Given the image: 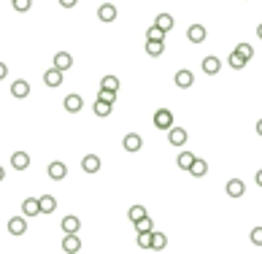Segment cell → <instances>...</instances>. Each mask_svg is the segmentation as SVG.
<instances>
[{
	"instance_id": "cell-37",
	"label": "cell",
	"mask_w": 262,
	"mask_h": 254,
	"mask_svg": "<svg viewBox=\"0 0 262 254\" xmlns=\"http://www.w3.org/2000/svg\"><path fill=\"white\" fill-rule=\"evenodd\" d=\"M76 3H78V0H60V6H62V8H76Z\"/></svg>"
},
{
	"instance_id": "cell-3",
	"label": "cell",
	"mask_w": 262,
	"mask_h": 254,
	"mask_svg": "<svg viewBox=\"0 0 262 254\" xmlns=\"http://www.w3.org/2000/svg\"><path fill=\"white\" fill-rule=\"evenodd\" d=\"M22 214H24L28 219L38 216V214H44V211H41V200H38V198H24V203H22Z\"/></svg>"
},
{
	"instance_id": "cell-26",
	"label": "cell",
	"mask_w": 262,
	"mask_h": 254,
	"mask_svg": "<svg viewBox=\"0 0 262 254\" xmlns=\"http://www.w3.org/2000/svg\"><path fill=\"white\" fill-rule=\"evenodd\" d=\"M146 41H165V30L157 28V24H152V28L146 30Z\"/></svg>"
},
{
	"instance_id": "cell-7",
	"label": "cell",
	"mask_w": 262,
	"mask_h": 254,
	"mask_svg": "<svg viewBox=\"0 0 262 254\" xmlns=\"http://www.w3.org/2000/svg\"><path fill=\"white\" fill-rule=\"evenodd\" d=\"M173 82H176V86H178V90H190V86L194 84V73L184 68V70H178L176 76H173Z\"/></svg>"
},
{
	"instance_id": "cell-28",
	"label": "cell",
	"mask_w": 262,
	"mask_h": 254,
	"mask_svg": "<svg viewBox=\"0 0 262 254\" xmlns=\"http://www.w3.org/2000/svg\"><path fill=\"white\" fill-rule=\"evenodd\" d=\"M38 200H41V211L44 214H52V211L57 208V200L52 198V195H44V198H38Z\"/></svg>"
},
{
	"instance_id": "cell-9",
	"label": "cell",
	"mask_w": 262,
	"mask_h": 254,
	"mask_svg": "<svg viewBox=\"0 0 262 254\" xmlns=\"http://www.w3.org/2000/svg\"><path fill=\"white\" fill-rule=\"evenodd\" d=\"M168 144L170 146H184L186 144V130L184 127H170V130H168Z\"/></svg>"
},
{
	"instance_id": "cell-30",
	"label": "cell",
	"mask_w": 262,
	"mask_h": 254,
	"mask_svg": "<svg viewBox=\"0 0 262 254\" xmlns=\"http://www.w3.org/2000/svg\"><path fill=\"white\" fill-rule=\"evenodd\" d=\"M132 224H136V230H138V232H152V230H154V227H152V219H149V216H140L138 222H132Z\"/></svg>"
},
{
	"instance_id": "cell-24",
	"label": "cell",
	"mask_w": 262,
	"mask_h": 254,
	"mask_svg": "<svg viewBox=\"0 0 262 254\" xmlns=\"http://www.w3.org/2000/svg\"><path fill=\"white\" fill-rule=\"evenodd\" d=\"M162 52H165V44H162V41H146V54L160 57Z\"/></svg>"
},
{
	"instance_id": "cell-10",
	"label": "cell",
	"mask_w": 262,
	"mask_h": 254,
	"mask_svg": "<svg viewBox=\"0 0 262 254\" xmlns=\"http://www.w3.org/2000/svg\"><path fill=\"white\" fill-rule=\"evenodd\" d=\"M78 249H82V240L76 238V232H65V238H62V252L76 254Z\"/></svg>"
},
{
	"instance_id": "cell-22",
	"label": "cell",
	"mask_w": 262,
	"mask_h": 254,
	"mask_svg": "<svg viewBox=\"0 0 262 254\" xmlns=\"http://www.w3.org/2000/svg\"><path fill=\"white\" fill-rule=\"evenodd\" d=\"M168 246V236L165 232H152V249L154 252H162Z\"/></svg>"
},
{
	"instance_id": "cell-31",
	"label": "cell",
	"mask_w": 262,
	"mask_h": 254,
	"mask_svg": "<svg viewBox=\"0 0 262 254\" xmlns=\"http://www.w3.org/2000/svg\"><path fill=\"white\" fill-rule=\"evenodd\" d=\"M140 216H146V208H144V206H132V208L127 211V219H130V222H138Z\"/></svg>"
},
{
	"instance_id": "cell-14",
	"label": "cell",
	"mask_w": 262,
	"mask_h": 254,
	"mask_svg": "<svg viewBox=\"0 0 262 254\" xmlns=\"http://www.w3.org/2000/svg\"><path fill=\"white\" fill-rule=\"evenodd\" d=\"M11 95H14L16 100H24V98L30 95V84L24 82V78H19V82L11 84Z\"/></svg>"
},
{
	"instance_id": "cell-16",
	"label": "cell",
	"mask_w": 262,
	"mask_h": 254,
	"mask_svg": "<svg viewBox=\"0 0 262 254\" xmlns=\"http://www.w3.org/2000/svg\"><path fill=\"white\" fill-rule=\"evenodd\" d=\"M11 165H14L16 170H28V168H30V154H28V152H14V157H11Z\"/></svg>"
},
{
	"instance_id": "cell-6",
	"label": "cell",
	"mask_w": 262,
	"mask_h": 254,
	"mask_svg": "<svg viewBox=\"0 0 262 254\" xmlns=\"http://www.w3.org/2000/svg\"><path fill=\"white\" fill-rule=\"evenodd\" d=\"M46 173H49V178H54V182H62V178L68 176V168H65V162H60V160H54V162H49V168H46Z\"/></svg>"
},
{
	"instance_id": "cell-35",
	"label": "cell",
	"mask_w": 262,
	"mask_h": 254,
	"mask_svg": "<svg viewBox=\"0 0 262 254\" xmlns=\"http://www.w3.org/2000/svg\"><path fill=\"white\" fill-rule=\"evenodd\" d=\"M98 98L100 100H108V103H116V92H111V90H100Z\"/></svg>"
},
{
	"instance_id": "cell-2",
	"label": "cell",
	"mask_w": 262,
	"mask_h": 254,
	"mask_svg": "<svg viewBox=\"0 0 262 254\" xmlns=\"http://www.w3.org/2000/svg\"><path fill=\"white\" fill-rule=\"evenodd\" d=\"M62 73H65V70H60V68H54V65H52V68L44 73V84L52 86V90H57V86L62 84Z\"/></svg>"
},
{
	"instance_id": "cell-23",
	"label": "cell",
	"mask_w": 262,
	"mask_h": 254,
	"mask_svg": "<svg viewBox=\"0 0 262 254\" xmlns=\"http://www.w3.org/2000/svg\"><path fill=\"white\" fill-rule=\"evenodd\" d=\"M60 224H62V230H65V232H78V227H82L78 216H65Z\"/></svg>"
},
{
	"instance_id": "cell-5",
	"label": "cell",
	"mask_w": 262,
	"mask_h": 254,
	"mask_svg": "<svg viewBox=\"0 0 262 254\" xmlns=\"http://www.w3.org/2000/svg\"><path fill=\"white\" fill-rule=\"evenodd\" d=\"M8 232L11 236H24L28 232V216H14V219H8Z\"/></svg>"
},
{
	"instance_id": "cell-20",
	"label": "cell",
	"mask_w": 262,
	"mask_h": 254,
	"mask_svg": "<svg viewBox=\"0 0 262 254\" xmlns=\"http://www.w3.org/2000/svg\"><path fill=\"white\" fill-rule=\"evenodd\" d=\"M190 173H192L194 178H203L206 173H208V162H206V160H200V157H198V160H194V162H192Z\"/></svg>"
},
{
	"instance_id": "cell-25",
	"label": "cell",
	"mask_w": 262,
	"mask_h": 254,
	"mask_svg": "<svg viewBox=\"0 0 262 254\" xmlns=\"http://www.w3.org/2000/svg\"><path fill=\"white\" fill-rule=\"evenodd\" d=\"M100 90L119 92V78H116V76H103V78H100Z\"/></svg>"
},
{
	"instance_id": "cell-29",
	"label": "cell",
	"mask_w": 262,
	"mask_h": 254,
	"mask_svg": "<svg viewBox=\"0 0 262 254\" xmlns=\"http://www.w3.org/2000/svg\"><path fill=\"white\" fill-rule=\"evenodd\" d=\"M154 24H157V28H162V30L168 32V30L173 28V16H170V14H160L157 19H154Z\"/></svg>"
},
{
	"instance_id": "cell-15",
	"label": "cell",
	"mask_w": 262,
	"mask_h": 254,
	"mask_svg": "<svg viewBox=\"0 0 262 254\" xmlns=\"http://www.w3.org/2000/svg\"><path fill=\"white\" fill-rule=\"evenodd\" d=\"M206 36H208V32H206L203 24H192V28L186 30V38H190L192 44H203V41H206Z\"/></svg>"
},
{
	"instance_id": "cell-36",
	"label": "cell",
	"mask_w": 262,
	"mask_h": 254,
	"mask_svg": "<svg viewBox=\"0 0 262 254\" xmlns=\"http://www.w3.org/2000/svg\"><path fill=\"white\" fill-rule=\"evenodd\" d=\"M248 238H252V244H254V246H262V227H254Z\"/></svg>"
},
{
	"instance_id": "cell-27",
	"label": "cell",
	"mask_w": 262,
	"mask_h": 254,
	"mask_svg": "<svg viewBox=\"0 0 262 254\" xmlns=\"http://www.w3.org/2000/svg\"><path fill=\"white\" fill-rule=\"evenodd\" d=\"M227 62H230V68H235V70H244V65L248 62V60H246L244 54H238V52H232V54H230V60H227Z\"/></svg>"
},
{
	"instance_id": "cell-11",
	"label": "cell",
	"mask_w": 262,
	"mask_h": 254,
	"mask_svg": "<svg viewBox=\"0 0 262 254\" xmlns=\"http://www.w3.org/2000/svg\"><path fill=\"white\" fill-rule=\"evenodd\" d=\"M116 14H119V11H116V6H114V3H103V6L98 8L100 22H114V19H116Z\"/></svg>"
},
{
	"instance_id": "cell-39",
	"label": "cell",
	"mask_w": 262,
	"mask_h": 254,
	"mask_svg": "<svg viewBox=\"0 0 262 254\" xmlns=\"http://www.w3.org/2000/svg\"><path fill=\"white\" fill-rule=\"evenodd\" d=\"M254 182H257V186H262V170H257V176H254Z\"/></svg>"
},
{
	"instance_id": "cell-21",
	"label": "cell",
	"mask_w": 262,
	"mask_h": 254,
	"mask_svg": "<svg viewBox=\"0 0 262 254\" xmlns=\"http://www.w3.org/2000/svg\"><path fill=\"white\" fill-rule=\"evenodd\" d=\"M194 160H198V157H194V154H190V152H181V154H178V160H176V165H178L181 170H190Z\"/></svg>"
},
{
	"instance_id": "cell-17",
	"label": "cell",
	"mask_w": 262,
	"mask_h": 254,
	"mask_svg": "<svg viewBox=\"0 0 262 254\" xmlns=\"http://www.w3.org/2000/svg\"><path fill=\"white\" fill-rule=\"evenodd\" d=\"M54 68L70 70V68H73V57L68 54V52H57V54H54Z\"/></svg>"
},
{
	"instance_id": "cell-1",
	"label": "cell",
	"mask_w": 262,
	"mask_h": 254,
	"mask_svg": "<svg viewBox=\"0 0 262 254\" xmlns=\"http://www.w3.org/2000/svg\"><path fill=\"white\" fill-rule=\"evenodd\" d=\"M154 127H157V130H170V127H173L170 108H157V111H154Z\"/></svg>"
},
{
	"instance_id": "cell-13",
	"label": "cell",
	"mask_w": 262,
	"mask_h": 254,
	"mask_svg": "<svg viewBox=\"0 0 262 254\" xmlns=\"http://www.w3.org/2000/svg\"><path fill=\"white\" fill-rule=\"evenodd\" d=\"M227 195L230 198H244L246 195V184L240 182V178H230V182H227Z\"/></svg>"
},
{
	"instance_id": "cell-33",
	"label": "cell",
	"mask_w": 262,
	"mask_h": 254,
	"mask_svg": "<svg viewBox=\"0 0 262 254\" xmlns=\"http://www.w3.org/2000/svg\"><path fill=\"white\" fill-rule=\"evenodd\" d=\"M152 232H138V246L140 249H152Z\"/></svg>"
},
{
	"instance_id": "cell-19",
	"label": "cell",
	"mask_w": 262,
	"mask_h": 254,
	"mask_svg": "<svg viewBox=\"0 0 262 254\" xmlns=\"http://www.w3.org/2000/svg\"><path fill=\"white\" fill-rule=\"evenodd\" d=\"M92 111L98 114V116H111V111H114V103H108V100H95V106H92Z\"/></svg>"
},
{
	"instance_id": "cell-34",
	"label": "cell",
	"mask_w": 262,
	"mask_h": 254,
	"mask_svg": "<svg viewBox=\"0 0 262 254\" xmlns=\"http://www.w3.org/2000/svg\"><path fill=\"white\" fill-rule=\"evenodd\" d=\"M235 52H238V54H244L246 60H252V57H254V49H252L248 44H238V46H235Z\"/></svg>"
},
{
	"instance_id": "cell-40",
	"label": "cell",
	"mask_w": 262,
	"mask_h": 254,
	"mask_svg": "<svg viewBox=\"0 0 262 254\" xmlns=\"http://www.w3.org/2000/svg\"><path fill=\"white\" fill-rule=\"evenodd\" d=\"M257 38H260V41H262V22L257 24Z\"/></svg>"
},
{
	"instance_id": "cell-38",
	"label": "cell",
	"mask_w": 262,
	"mask_h": 254,
	"mask_svg": "<svg viewBox=\"0 0 262 254\" xmlns=\"http://www.w3.org/2000/svg\"><path fill=\"white\" fill-rule=\"evenodd\" d=\"M6 76H8V65H6V62H0V82H3Z\"/></svg>"
},
{
	"instance_id": "cell-4",
	"label": "cell",
	"mask_w": 262,
	"mask_h": 254,
	"mask_svg": "<svg viewBox=\"0 0 262 254\" xmlns=\"http://www.w3.org/2000/svg\"><path fill=\"white\" fill-rule=\"evenodd\" d=\"M62 108L68 111V114H78V111L84 108V98H82V95H65Z\"/></svg>"
},
{
	"instance_id": "cell-32",
	"label": "cell",
	"mask_w": 262,
	"mask_h": 254,
	"mask_svg": "<svg viewBox=\"0 0 262 254\" xmlns=\"http://www.w3.org/2000/svg\"><path fill=\"white\" fill-rule=\"evenodd\" d=\"M14 3V8L19 11V14H28V11L32 8V0H11Z\"/></svg>"
},
{
	"instance_id": "cell-42",
	"label": "cell",
	"mask_w": 262,
	"mask_h": 254,
	"mask_svg": "<svg viewBox=\"0 0 262 254\" xmlns=\"http://www.w3.org/2000/svg\"><path fill=\"white\" fill-rule=\"evenodd\" d=\"M257 132H260V136H262V119H260V122H257Z\"/></svg>"
},
{
	"instance_id": "cell-18",
	"label": "cell",
	"mask_w": 262,
	"mask_h": 254,
	"mask_svg": "<svg viewBox=\"0 0 262 254\" xmlns=\"http://www.w3.org/2000/svg\"><path fill=\"white\" fill-rule=\"evenodd\" d=\"M82 168H84V173H98L100 170V157L98 154H86L82 160Z\"/></svg>"
},
{
	"instance_id": "cell-8",
	"label": "cell",
	"mask_w": 262,
	"mask_h": 254,
	"mask_svg": "<svg viewBox=\"0 0 262 254\" xmlns=\"http://www.w3.org/2000/svg\"><path fill=\"white\" fill-rule=\"evenodd\" d=\"M122 146H124V152H140V146H144V138L138 136V132H127L124 136V141H122Z\"/></svg>"
},
{
	"instance_id": "cell-12",
	"label": "cell",
	"mask_w": 262,
	"mask_h": 254,
	"mask_svg": "<svg viewBox=\"0 0 262 254\" xmlns=\"http://www.w3.org/2000/svg\"><path fill=\"white\" fill-rule=\"evenodd\" d=\"M219 70H222V60L214 57V54H208L203 60V73H208V76H216Z\"/></svg>"
},
{
	"instance_id": "cell-41",
	"label": "cell",
	"mask_w": 262,
	"mask_h": 254,
	"mask_svg": "<svg viewBox=\"0 0 262 254\" xmlns=\"http://www.w3.org/2000/svg\"><path fill=\"white\" fill-rule=\"evenodd\" d=\"M0 182H6V170H3V165H0Z\"/></svg>"
}]
</instances>
